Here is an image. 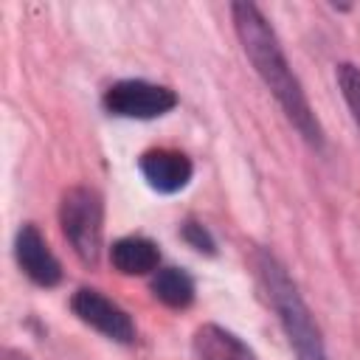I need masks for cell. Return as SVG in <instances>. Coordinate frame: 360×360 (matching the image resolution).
<instances>
[{
  "mask_svg": "<svg viewBox=\"0 0 360 360\" xmlns=\"http://www.w3.org/2000/svg\"><path fill=\"white\" fill-rule=\"evenodd\" d=\"M231 17H233V28L236 37L253 65V70L259 73V79L264 82V87L273 93V98L278 101V107L284 110L287 121L298 129V135L321 149L323 146V129L309 107V98L298 82V76L292 73L284 48L273 31V25L267 22V17L262 14V8L256 3H233L231 6Z\"/></svg>",
  "mask_w": 360,
  "mask_h": 360,
  "instance_id": "1",
  "label": "cell"
},
{
  "mask_svg": "<svg viewBox=\"0 0 360 360\" xmlns=\"http://www.w3.org/2000/svg\"><path fill=\"white\" fill-rule=\"evenodd\" d=\"M256 273L262 281V290L273 307V312L278 315V323L295 352V360H326V349H323V338L321 329L309 312V307L304 304L295 281L290 278L287 267L267 250L256 253Z\"/></svg>",
  "mask_w": 360,
  "mask_h": 360,
  "instance_id": "2",
  "label": "cell"
},
{
  "mask_svg": "<svg viewBox=\"0 0 360 360\" xmlns=\"http://www.w3.org/2000/svg\"><path fill=\"white\" fill-rule=\"evenodd\" d=\"M59 225L65 239L70 242L73 253L96 267L101 256V236H104V200L90 186H73L59 200Z\"/></svg>",
  "mask_w": 360,
  "mask_h": 360,
  "instance_id": "3",
  "label": "cell"
},
{
  "mask_svg": "<svg viewBox=\"0 0 360 360\" xmlns=\"http://www.w3.org/2000/svg\"><path fill=\"white\" fill-rule=\"evenodd\" d=\"M177 104L174 90L143 79H124L107 87L104 110L121 118H158Z\"/></svg>",
  "mask_w": 360,
  "mask_h": 360,
  "instance_id": "4",
  "label": "cell"
},
{
  "mask_svg": "<svg viewBox=\"0 0 360 360\" xmlns=\"http://www.w3.org/2000/svg\"><path fill=\"white\" fill-rule=\"evenodd\" d=\"M70 309L82 323L93 326L96 332L107 335L110 340H118V343H132L135 340L132 318L115 301H110L107 295H101L93 287H79L70 298Z\"/></svg>",
  "mask_w": 360,
  "mask_h": 360,
  "instance_id": "5",
  "label": "cell"
},
{
  "mask_svg": "<svg viewBox=\"0 0 360 360\" xmlns=\"http://www.w3.org/2000/svg\"><path fill=\"white\" fill-rule=\"evenodd\" d=\"M14 256L20 270L39 287H56L62 281V264L51 253L37 225H22L14 236Z\"/></svg>",
  "mask_w": 360,
  "mask_h": 360,
  "instance_id": "6",
  "label": "cell"
},
{
  "mask_svg": "<svg viewBox=\"0 0 360 360\" xmlns=\"http://www.w3.org/2000/svg\"><path fill=\"white\" fill-rule=\"evenodd\" d=\"M138 169L143 180L160 194H174L186 188L194 172L191 160L177 149H146L138 160Z\"/></svg>",
  "mask_w": 360,
  "mask_h": 360,
  "instance_id": "7",
  "label": "cell"
},
{
  "mask_svg": "<svg viewBox=\"0 0 360 360\" xmlns=\"http://www.w3.org/2000/svg\"><path fill=\"white\" fill-rule=\"evenodd\" d=\"M191 349L197 360H256L253 349L236 338L233 332L217 326V323H202L197 326L191 338Z\"/></svg>",
  "mask_w": 360,
  "mask_h": 360,
  "instance_id": "8",
  "label": "cell"
},
{
  "mask_svg": "<svg viewBox=\"0 0 360 360\" xmlns=\"http://www.w3.org/2000/svg\"><path fill=\"white\" fill-rule=\"evenodd\" d=\"M160 250L146 236H121L110 248V264L124 276H146L158 270Z\"/></svg>",
  "mask_w": 360,
  "mask_h": 360,
  "instance_id": "9",
  "label": "cell"
},
{
  "mask_svg": "<svg viewBox=\"0 0 360 360\" xmlns=\"http://www.w3.org/2000/svg\"><path fill=\"white\" fill-rule=\"evenodd\" d=\"M152 292L172 309H186L194 301V278L180 267H163L152 278Z\"/></svg>",
  "mask_w": 360,
  "mask_h": 360,
  "instance_id": "10",
  "label": "cell"
},
{
  "mask_svg": "<svg viewBox=\"0 0 360 360\" xmlns=\"http://www.w3.org/2000/svg\"><path fill=\"white\" fill-rule=\"evenodd\" d=\"M335 76H338V87L343 93V101L349 104L352 118L360 127V68L352 62H343V65H338Z\"/></svg>",
  "mask_w": 360,
  "mask_h": 360,
  "instance_id": "11",
  "label": "cell"
},
{
  "mask_svg": "<svg viewBox=\"0 0 360 360\" xmlns=\"http://www.w3.org/2000/svg\"><path fill=\"white\" fill-rule=\"evenodd\" d=\"M183 239L200 253H214V239H211L208 228L202 222H197V219H186L183 222Z\"/></svg>",
  "mask_w": 360,
  "mask_h": 360,
  "instance_id": "12",
  "label": "cell"
},
{
  "mask_svg": "<svg viewBox=\"0 0 360 360\" xmlns=\"http://www.w3.org/2000/svg\"><path fill=\"white\" fill-rule=\"evenodd\" d=\"M3 360H25V357L17 354V352H11V349H6V352H3Z\"/></svg>",
  "mask_w": 360,
  "mask_h": 360,
  "instance_id": "13",
  "label": "cell"
}]
</instances>
